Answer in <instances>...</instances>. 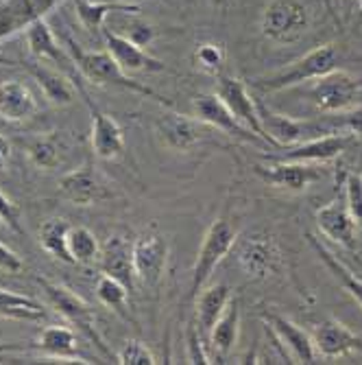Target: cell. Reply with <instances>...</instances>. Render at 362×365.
Wrapping results in <instances>:
<instances>
[{
    "label": "cell",
    "instance_id": "2e32d148",
    "mask_svg": "<svg viewBox=\"0 0 362 365\" xmlns=\"http://www.w3.org/2000/svg\"><path fill=\"white\" fill-rule=\"evenodd\" d=\"M103 38H105L107 53L120 63V68L124 73H144V71L161 73V71H166L164 61H159L157 57L147 53L140 44L131 42L127 36H122V33L103 29Z\"/></svg>",
    "mask_w": 362,
    "mask_h": 365
},
{
    "label": "cell",
    "instance_id": "4dcf8cb0",
    "mask_svg": "<svg viewBox=\"0 0 362 365\" xmlns=\"http://www.w3.org/2000/svg\"><path fill=\"white\" fill-rule=\"evenodd\" d=\"M68 252L73 264H94L101 256V245L94 232L83 225H70L68 230Z\"/></svg>",
    "mask_w": 362,
    "mask_h": 365
},
{
    "label": "cell",
    "instance_id": "f546056e",
    "mask_svg": "<svg viewBox=\"0 0 362 365\" xmlns=\"http://www.w3.org/2000/svg\"><path fill=\"white\" fill-rule=\"evenodd\" d=\"M308 241H310V245H312V250L316 252V256L323 260V264H325V267L327 269H330L332 272V276L343 284V289L353 297V300L360 304V309H362V280L360 278H356L347 267H345V264L330 252V250H327L314 235H308Z\"/></svg>",
    "mask_w": 362,
    "mask_h": 365
},
{
    "label": "cell",
    "instance_id": "d590c367",
    "mask_svg": "<svg viewBox=\"0 0 362 365\" xmlns=\"http://www.w3.org/2000/svg\"><path fill=\"white\" fill-rule=\"evenodd\" d=\"M116 363L122 365H155V354L147 348V344L138 339H127L116 354Z\"/></svg>",
    "mask_w": 362,
    "mask_h": 365
},
{
    "label": "cell",
    "instance_id": "ba28073f",
    "mask_svg": "<svg viewBox=\"0 0 362 365\" xmlns=\"http://www.w3.org/2000/svg\"><path fill=\"white\" fill-rule=\"evenodd\" d=\"M216 94L220 96V101L232 110V114L247 127L253 134L265 140L269 149H273V143L267 134L265 125L260 120V112H257V98L251 96L249 88L245 86V81L236 79V77H225L218 75V86H216Z\"/></svg>",
    "mask_w": 362,
    "mask_h": 365
},
{
    "label": "cell",
    "instance_id": "4316f807",
    "mask_svg": "<svg viewBox=\"0 0 362 365\" xmlns=\"http://www.w3.org/2000/svg\"><path fill=\"white\" fill-rule=\"evenodd\" d=\"M48 311L28 295H20L7 289H0V317L16 322H42Z\"/></svg>",
    "mask_w": 362,
    "mask_h": 365
},
{
    "label": "cell",
    "instance_id": "b9f144b4",
    "mask_svg": "<svg viewBox=\"0 0 362 365\" xmlns=\"http://www.w3.org/2000/svg\"><path fill=\"white\" fill-rule=\"evenodd\" d=\"M345 131L351 136H362V106H353L345 112H341Z\"/></svg>",
    "mask_w": 362,
    "mask_h": 365
},
{
    "label": "cell",
    "instance_id": "83f0119b",
    "mask_svg": "<svg viewBox=\"0 0 362 365\" xmlns=\"http://www.w3.org/2000/svg\"><path fill=\"white\" fill-rule=\"evenodd\" d=\"M28 73L42 88L44 96L55 106H70L75 101V86L68 77H63L46 66H28Z\"/></svg>",
    "mask_w": 362,
    "mask_h": 365
},
{
    "label": "cell",
    "instance_id": "bcb514c9",
    "mask_svg": "<svg viewBox=\"0 0 362 365\" xmlns=\"http://www.w3.org/2000/svg\"><path fill=\"white\" fill-rule=\"evenodd\" d=\"M323 3H325V7H327V9H332V3H330V0H323Z\"/></svg>",
    "mask_w": 362,
    "mask_h": 365
},
{
    "label": "cell",
    "instance_id": "5b68a950",
    "mask_svg": "<svg viewBox=\"0 0 362 365\" xmlns=\"http://www.w3.org/2000/svg\"><path fill=\"white\" fill-rule=\"evenodd\" d=\"M310 29V11L302 0H271L260 16V31L273 44H294Z\"/></svg>",
    "mask_w": 362,
    "mask_h": 365
},
{
    "label": "cell",
    "instance_id": "e575fe53",
    "mask_svg": "<svg viewBox=\"0 0 362 365\" xmlns=\"http://www.w3.org/2000/svg\"><path fill=\"white\" fill-rule=\"evenodd\" d=\"M192 61L199 71L208 73V75H220L223 66H225V51L220 44L214 42H203L194 48Z\"/></svg>",
    "mask_w": 362,
    "mask_h": 365
},
{
    "label": "cell",
    "instance_id": "d6986e66",
    "mask_svg": "<svg viewBox=\"0 0 362 365\" xmlns=\"http://www.w3.org/2000/svg\"><path fill=\"white\" fill-rule=\"evenodd\" d=\"M59 195L75 206H94L112 197L107 184L90 169H77L59 180Z\"/></svg>",
    "mask_w": 362,
    "mask_h": 365
},
{
    "label": "cell",
    "instance_id": "ac0fdd59",
    "mask_svg": "<svg viewBox=\"0 0 362 365\" xmlns=\"http://www.w3.org/2000/svg\"><path fill=\"white\" fill-rule=\"evenodd\" d=\"M316 225L321 235L343 245L345 250H356V219L347 208L345 197L332 199L330 204L316 210Z\"/></svg>",
    "mask_w": 362,
    "mask_h": 365
},
{
    "label": "cell",
    "instance_id": "9a60e30c",
    "mask_svg": "<svg viewBox=\"0 0 362 365\" xmlns=\"http://www.w3.org/2000/svg\"><path fill=\"white\" fill-rule=\"evenodd\" d=\"M155 131L161 145L171 151H190L203 140V123L177 112H164L155 123Z\"/></svg>",
    "mask_w": 362,
    "mask_h": 365
},
{
    "label": "cell",
    "instance_id": "f6af8a7d",
    "mask_svg": "<svg viewBox=\"0 0 362 365\" xmlns=\"http://www.w3.org/2000/svg\"><path fill=\"white\" fill-rule=\"evenodd\" d=\"M212 5H214L216 9H225V7L229 5V0H212Z\"/></svg>",
    "mask_w": 362,
    "mask_h": 365
},
{
    "label": "cell",
    "instance_id": "d4e9b609",
    "mask_svg": "<svg viewBox=\"0 0 362 365\" xmlns=\"http://www.w3.org/2000/svg\"><path fill=\"white\" fill-rule=\"evenodd\" d=\"M26 42H28V51L33 57L50 59L59 63H73V57L65 55V51L59 46L55 33L50 31L44 18H38L36 22H31L26 26Z\"/></svg>",
    "mask_w": 362,
    "mask_h": 365
},
{
    "label": "cell",
    "instance_id": "52a82bcc",
    "mask_svg": "<svg viewBox=\"0 0 362 365\" xmlns=\"http://www.w3.org/2000/svg\"><path fill=\"white\" fill-rule=\"evenodd\" d=\"M238 264L249 278L267 280L282 269V250L271 235L253 232L240 241Z\"/></svg>",
    "mask_w": 362,
    "mask_h": 365
},
{
    "label": "cell",
    "instance_id": "681fc988",
    "mask_svg": "<svg viewBox=\"0 0 362 365\" xmlns=\"http://www.w3.org/2000/svg\"><path fill=\"white\" fill-rule=\"evenodd\" d=\"M0 225H3V221H0Z\"/></svg>",
    "mask_w": 362,
    "mask_h": 365
},
{
    "label": "cell",
    "instance_id": "603a6c76",
    "mask_svg": "<svg viewBox=\"0 0 362 365\" xmlns=\"http://www.w3.org/2000/svg\"><path fill=\"white\" fill-rule=\"evenodd\" d=\"M38 98L31 88L18 79L0 81V118L7 123H24L36 116Z\"/></svg>",
    "mask_w": 362,
    "mask_h": 365
},
{
    "label": "cell",
    "instance_id": "ee69618b",
    "mask_svg": "<svg viewBox=\"0 0 362 365\" xmlns=\"http://www.w3.org/2000/svg\"><path fill=\"white\" fill-rule=\"evenodd\" d=\"M36 5H38L40 14L44 16V14H48V11L57 5V0H36Z\"/></svg>",
    "mask_w": 362,
    "mask_h": 365
},
{
    "label": "cell",
    "instance_id": "f907efd6",
    "mask_svg": "<svg viewBox=\"0 0 362 365\" xmlns=\"http://www.w3.org/2000/svg\"><path fill=\"white\" fill-rule=\"evenodd\" d=\"M57 3H59V0H57Z\"/></svg>",
    "mask_w": 362,
    "mask_h": 365
},
{
    "label": "cell",
    "instance_id": "e0dca14e",
    "mask_svg": "<svg viewBox=\"0 0 362 365\" xmlns=\"http://www.w3.org/2000/svg\"><path fill=\"white\" fill-rule=\"evenodd\" d=\"M312 341L319 356L336 359L345 354H362V337L349 330L339 319H323L312 330Z\"/></svg>",
    "mask_w": 362,
    "mask_h": 365
},
{
    "label": "cell",
    "instance_id": "7402d4cb",
    "mask_svg": "<svg viewBox=\"0 0 362 365\" xmlns=\"http://www.w3.org/2000/svg\"><path fill=\"white\" fill-rule=\"evenodd\" d=\"M31 348L46 354V356H53V359H63V361L77 359L81 363H90L79 350L81 348L79 333H75V330L68 326H59V324L46 326Z\"/></svg>",
    "mask_w": 362,
    "mask_h": 365
},
{
    "label": "cell",
    "instance_id": "1f68e13d",
    "mask_svg": "<svg viewBox=\"0 0 362 365\" xmlns=\"http://www.w3.org/2000/svg\"><path fill=\"white\" fill-rule=\"evenodd\" d=\"M114 11H122V14H136L138 5L131 3H120V0H114V3H90V0H77V16L83 22L85 29L94 31V29H103V22L110 14Z\"/></svg>",
    "mask_w": 362,
    "mask_h": 365
},
{
    "label": "cell",
    "instance_id": "484cf974",
    "mask_svg": "<svg viewBox=\"0 0 362 365\" xmlns=\"http://www.w3.org/2000/svg\"><path fill=\"white\" fill-rule=\"evenodd\" d=\"M238 335H240V309H238V302L232 297V302L227 304L225 313L214 324L208 344H210V348L216 354L227 356L229 352L236 348Z\"/></svg>",
    "mask_w": 362,
    "mask_h": 365
},
{
    "label": "cell",
    "instance_id": "c3c4849f",
    "mask_svg": "<svg viewBox=\"0 0 362 365\" xmlns=\"http://www.w3.org/2000/svg\"><path fill=\"white\" fill-rule=\"evenodd\" d=\"M120 3H129V0H120Z\"/></svg>",
    "mask_w": 362,
    "mask_h": 365
},
{
    "label": "cell",
    "instance_id": "60d3db41",
    "mask_svg": "<svg viewBox=\"0 0 362 365\" xmlns=\"http://www.w3.org/2000/svg\"><path fill=\"white\" fill-rule=\"evenodd\" d=\"M122 36H127L131 42H136V44H140V46H147V44L155 38V31H153V26H149V24H144V22H131L129 31L122 33Z\"/></svg>",
    "mask_w": 362,
    "mask_h": 365
},
{
    "label": "cell",
    "instance_id": "7c38bea8",
    "mask_svg": "<svg viewBox=\"0 0 362 365\" xmlns=\"http://www.w3.org/2000/svg\"><path fill=\"white\" fill-rule=\"evenodd\" d=\"M262 319H265L267 328L275 335L280 346L288 352L292 363H316L319 352L314 348L312 335H308L304 328H299L294 322L275 311H265Z\"/></svg>",
    "mask_w": 362,
    "mask_h": 365
},
{
    "label": "cell",
    "instance_id": "9c48e42d",
    "mask_svg": "<svg viewBox=\"0 0 362 365\" xmlns=\"http://www.w3.org/2000/svg\"><path fill=\"white\" fill-rule=\"evenodd\" d=\"M253 171L265 184H269L273 188L288 190V192H304L314 182H319L323 175V171L316 167V164L292 162V160H277L271 164H257V167H253Z\"/></svg>",
    "mask_w": 362,
    "mask_h": 365
},
{
    "label": "cell",
    "instance_id": "7a4b0ae2",
    "mask_svg": "<svg viewBox=\"0 0 362 365\" xmlns=\"http://www.w3.org/2000/svg\"><path fill=\"white\" fill-rule=\"evenodd\" d=\"M38 284L42 287V293L46 297L48 307L55 313H59L68 324L77 326V333L87 337L103 356L112 359V352L107 350L101 333H98V328H96V315L83 297L77 295L75 291H70L65 284L53 282L48 278H38Z\"/></svg>",
    "mask_w": 362,
    "mask_h": 365
},
{
    "label": "cell",
    "instance_id": "cb8c5ba5",
    "mask_svg": "<svg viewBox=\"0 0 362 365\" xmlns=\"http://www.w3.org/2000/svg\"><path fill=\"white\" fill-rule=\"evenodd\" d=\"M44 18L36 0H0V42L16 36L31 22Z\"/></svg>",
    "mask_w": 362,
    "mask_h": 365
},
{
    "label": "cell",
    "instance_id": "44dd1931",
    "mask_svg": "<svg viewBox=\"0 0 362 365\" xmlns=\"http://www.w3.org/2000/svg\"><path fill=\"white\" fill-rule=\"evenodd\" d=\"M232 302V289L227 284H208L199 295L194 297V324L199 328V333L203 337V341L208 344L210 333L214 324L218 322V317L225 313L227 304Z\"/></svg>",
    "mask_w": 362,
    "mask_h": 365
},
{
    "label": "cell",
    "instance_id": "836d02e7",
    "mask_svg": "<svg viewBox=\"0 0 362 365\" xmlns=\"http://www.w3.org/2000/svg\"><path fill=\"white\" fill-rule=\"evenodd\" d=\"M96 297L105 307H110L114 311H122L127 307L129 289L120 280H116V278H112L107 274H101L96 280Z\"/></svg>",
    "mask_w": 362,
    "mask_h": 365
},
{
    "label": "cell",
    "instance_id": "6da1fadb",
    "mask_svg": "<svg viewBox=\"0 0 362 365\" xmlns=\"http://www.w3.org/2000/svg\"><path fill=\"white\" fill-rule=\"evenodd\" d=\"M70 46V57H73V63L75 68L92 83L96 86H114V88H122V90H129V92H136V94H142V96H149L153 101L166 106V108H173L171 101L166 98H161L155 90L142 86L140 81L131 79L122 68L120 63L107 53V51H83L79 48L75 42H68Z\"/></svg>",
    "mask_w": 362,
    "mask_h": 365
},
{
    "label": "cell",
    "instance_id": "3957f363",
    "mask_svg": "<svg viewBox=\"0 0 362 365\" xmlns=\"http://www.w3.org/2000/svg\"><path fill=\"white\" fill-rule=\"evenodd\" d=\"M339 61H341V53L336 51L334 44H323L312 48L310 53H306L302 59L292 61L286 68L267 75V77H260L253 81V86L262 92H280L292 86H299L304 81H314L327 73H332L339 68Z\"/></svg>",
    "mask_w": 362,
    "mask_h": 365
},
{
    "label": "cell",
    "instance_id": "f1b7e54d",
    "mask_svg": "<svg viewBox=\"0 0 362 365\" xmlns=\"http://www.w3.org/2000/svg\"><path fill=\"white\" fill-rule=\"evenodd\" d=\"M68 230H70V223L61 217L46 219L40 227V245L53 258L73 264V258L68 252Z\"/></svg>",
    "mask_w": 362,
    "mask_h": 365
},
{
    "label": "cell",
    "instance_id": "74e56055",
    "mask_svg": "<svg viewBox=\"0 0 362 365\" xmlns=\"http://www.w3.org/2000/svg\"><path fill=\"white\" fill-rule=\"evenodd\" d=\"M345 202L356 223L362 225V178L360 175H349L345 180Z\"/></svg>",
    "mask_w": 362,
    "mask_h": 365
},
{
    "label": "cell",
    "instance_id": "30bf717a",
    "mask_svg": "<svg viewBox=\"0 0 362 365\" xmlns=\"http://www.w3.org/2000/svg\"><path fill=\"white\" fill-rule=\"evenodd\" d=\"M194 116L199 118L203 125L208 127H214L218 129L220 134H227L236 140H243V143H251V145H262L267 147L265 140H260L251 129H247L234 114L229 110L223 101L220 96L214 92V94H199L194 98ZM269 149V147H267Z\"/></svg>",
    "mask_w": 362,
    "mask_h": 365
},
{
    "label": "cell",
    "instance_id": "277c9868",
    "mask_svg": "<svg viewBox=\"0 0 362 365\" xmlns=\"http://www.w3.org/2000/svg\"><path fill=\"white\" fill-rule=\"evenodd\" d=\"M236 241H238L236 227L225 219H216L208 227L206 237L201 241V247H199V252H196V260L192 264L188 300H194V297L208 287L212 274L216 272L220 260L234 250Z\"/></svg>",
    "mask_w": 362,
    "mask_h": 365
},
{
    "label": "cell",
    "instance_id": "7bdbcfd3",
    "mask_svg": "<svg viewBox=\"0 0 362 365\" xmlns=\"http://www.w3.org/2000/svg\"><path fill=\"white\" fill-rule=\"evenodd\" d=\"M9 160H11V143L5 136H0V171L7 169Z\"/></svg>",
    "mask_w": 362,
    "mask_h": 365
},
{
    "label": "cell",
    "instance_id": "d6a6232c",
    "mask_svg": "<svg viewBox=\"0 0 362 365\" xmlns=\"http://www.w3.org/2000/svg\"><path fill=\"white\" fill-rule=\"evenodd\" d=\"M24 151L28 160L44 171L55 169L61 162V149L55 136H33L24 143Z\"/></svg>",
    "mask_w": 362,
    "mask_h": 365
},
{
    "label": "cell",
    "instance_id": "8992f818",
    "mask_svg": "<svg viewBox=\"0 0 362 365\" xmlns=\"http://www.w3.org/2000/svg\"><path fill=\"white\" fill-rule=\"evenodd\" d=\"M362 94V81L345 71H332L319 79L310 88V103L321 114H336L353 108Z\"/></svg>",
    "mask_w": 362,
    "mask_h": 365
},
{
    "label": "cell",
    "instance_id": "8fae6325",
    "mask_svg": "<svg viewBox=\"0 0 362 365\" xmlns=\"http://www.w3.org/2000/svg\"><path fill=\"white\" fill-rule=\"evenodd\" d=\"M169 260V241L161 235H142L134 241V272L144 287H157Z\"/></svg>",
    "mask_w": 362,
    "mask_h": 365
},
{
    "label": "cell",
    "instance_id": "4fadbf2b",
    "mask_svg": "<svg viewBox=\"0 0 362 365\" xmlns=\"http://www.w3.org/2000/svg\"><path fill=\"white\" fill-rule=\"evenodd\" d=\"M353 143H356V136H349V134H332V136L312 138V140L292 145V147L271 149V151H277V153H269V158L323 164V162H330V160L339 158L341 153H345Z\"/></svg>",
    "mask_w": 362,
    "mask_h": 365
},
{
    "label": "cell",
    "instance_id": "5bb4252c",
    "mask_svg": "<svg viewBox=\"0 0 362 365\" xmlns=\"http://www.w3.org/2000/svg\"><path fill=\"white\" fill-rule=\"evenodd\" d=\"M77 90L81 92L92 116V151L101 160H118L124 153V134L120 125L110 114L98 110L81 86H77Z\"/></svg>",
    "mask_w": 362,
    "mask_h": 365
},
{
    "label": "cell",
    "instance_id": "f35d334b",
    "mask_svg": "<svg viewBox=\"0 0 362 365\" xmlns=\"http://www.w3.org/2000/svg\"><path fill=\"white\" fill-rule=\"evenodd\" d=\"M0 221H3L9 230H14L16 235H24L22 219H20V208L14 204L11 199L0 190Z\"/></svg>",
    "mask_w": 362,
    "mask_h": 365
},
{
    "label": "cell",
    "instance_id": "ab89813d",
    "mask_svg": "<svg viewBox=\"0 0 362 365\" xmlns=\"http://www.w3.org/2000/svg\"><path fill=\"white\" fill-rule=\"evenodd\" d=\"M24 269V262L22 258L9 250L7 245L0 243V272H5V274H20Z\"/></svg>",
    "mask_w": 362,
    "mask_h": 365
},
{
    "label": "cell",
    "instance_id": "ffe728a7",
    "mask_svg": "<svg viewBox=\"0 0 362 365\" xmlns=\"http://www.w3.org/2000/svg\"><path fill=\"white\" fill-rule=\"evenodd\" d=\"M101 262L103 274L120 280L129 291L136 287V272H134V243H129L124 235H112L105 245L101 247Z\"/></svg>",
    "mask_w": 362,
    "mask_h": 365
},
{
    "label": "cell",
    "instance_id": "8d00e7d4",
    "mask_svg": "<svg viewBox=\"0 0 362 365\" xmlns=\"http://www.w3.org/2000/svg\"><path fill=\"white\" fill-rule=\"evenodd\" d=\"M186 339H188V361H190V363H201V365L212 363V361H210V354H208V350H206V341H203V337H201V333H199V328H196L194 319L188 324Z\"/></svg>",
    "mask_w": 362,
    "mask_h": 365
},
{
    "label": "cell",
    "instance_id": "7dc6e473",
    "mask_svg": "<svg viewBox=\"0 0 362 365\" xmlns=\"http://www.w3.org/2000/svg\"><path fill=\"white\" fill-rule=\"evenodd\" d=\"M358 175H360V178H362V167H360V173H358Z\"/></svg>",
    "mask_w": 362,
    "mask_h": 365
}]
</instances>
